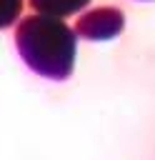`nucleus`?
Here are the masks:
<instances>
[{
  "label": "nucleus",
  "mask_w": 155,
  "mask_h": 160,
  "mask_svg": "<svg viewBox=\"0 0 155 160\" xmlns=\"http://www.w3.org/2000/svg\"><path fill=\"white\" fill-rule=\"evenodd\" d=\"M122 30V12L115 8L90 10L78 20V32L88 40H108Z\"/></svg>",
  "instance_id": "obj_2"
},
{
  "label": "nucleus",
  "mask_w": 155,
  "mask_h": 160,
  "mask_svg": "<svg viewBox=\"0 0 155 160\" xmlns=\"http://www.w3.org/2000/svg\"><path fill=\"white\" fill-rule=\"evenodd\" d=\"M15 45L20 58L38 75L62 80L72 72L75 62V32L50 15H30L15 30Z\"/></svg>",
  "instance_id": "obj_1"
},
{
  "label": "nucleus",
  "mask_w": 155,
  "mask_h": 160,
  "mask_svg": "<svg viewBox=\"0 0 155 160\" xmlns=\"http://www.w3.org/2000/svg\"><path fill=\"white\" fill-rule=\"evenodd\" d=\"M90 0H30V5L42 12V15H50V18H65L70 12H78L88 5Z\"/></svg>",
  "instance_id": "obj_3"
},
{
  "label": "nucleus",
  "mask_w": 155,
  "mask_h": 160,
  "mask_svg": "<svg viewBox=\"0 0 155 160\" xmlns=\"http://www.w3.org/2000/svg\"><path fill=\"white\" fill-rule=\"evenodd\" d=\"M18 10H20V0H5V8H2V25L12 22L15 15H18Z\"/></svg>",
  "instance_id": "obj_4"
}]
</instances>
